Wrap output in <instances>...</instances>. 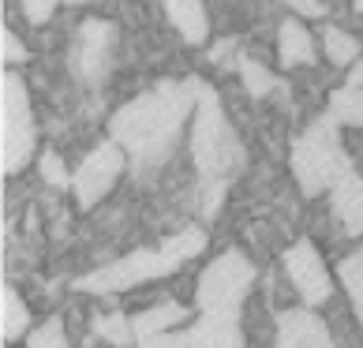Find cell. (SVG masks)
Instances as JSON below:
<instances>
[{"mask_svg":"<svg viewBox=\"0 0 363 348\" xmlns=\"http://www.w3.org/2000/svg\"><path fill=\"white\" fill-rule=\"evenodd\" d=\"M195 105H199V79H184V83L165 79L154 90L139 94L135 101H128L124 109H116L109 120V131L124 146L131 165L154 169L177 146Z\"/></svg>","mask_w":363,"mask_h":348,"instance_id":"cell-1","label":"cell"},{"mask_svg":"<svg viewBox=\"0 0 363 348\" xmlns=\"http://www.w3.org/2000/svg\"><path fill=\"white\" fill-rule=\"evenodd\" d=\"M191 162L199 172L203 213L213 218L228 191V184L244 169V146H240L233 124L225 120L218 90L203 83V79H199V105H195V120H191Z\"/></svg>","mask_w":363,"mask_h":348,"instance_id":"cell-2","label":"cell"},{"mask_svg":"<svg viewBox=\"0 0 363 348\" xmlns=\"http://www.w3.org/2000/svg\"><path fill=\"white\" fill-rule=\"evenodd\" d=\"M206 251V232L203 229H184L177 236H169L157 251H131V255L116 259L101 270H94L86 277L75 281L79 292H94V296H109V292H128V288H139L154 277H165L172 274L180 262L195 259Z\"/></svg>","mask_w":363,"mask_h":348,"instance_id":"cell-3","label":"cell"},{"mask_svg":"<svg viewBox=\"0 0 363 348\" xmlns=\"http://www.w3.org/2000/svg\"><path fill=\"white\" fill-rule=\"evenodd\" d=\"M345 172H352V165H348V157L341 150L337 124L330 116H322L292 142V176L307 198H318L333 191V184Z\"/></svg>","mask_w":363,"mask_h":348,"instance_id":"cell-4","label":"cell"},{"mask_svg":"<svg viewBox=\"0 0 363 348\" xmlns=\"http://www.w3.org/2000/svg\"><path fill=\"white\" fill-rule=\"evenodd\" d=\"M34 146L38 128L30 113V94H26L23 79L8 68L0 79V165H4V176H16L30 165Z\"/></svg>","mask_w":363,"mask_h":348,"instance_id":"cell-5","label":"cell"},{"mask_svg":"<svg viewBox=\"0 0 363 348\" xmlns=\"http://www.w3.org/2000/svg\"><path fill=\"white\" fill-rule=\"evenodd\" d=\"M255 285V266L240 255V251H225L218 255L195 288V303L199 311H218V307H244L247 288Z\"/></svg>","mask_w":363,"mask_h":348,"instance_id":"cell-6","label":"cell"},{"mask_svg":"<svg viewBox=\"0 0 363 348\" xmlns=\"http://www.w3.org/2000/svg\"><path fill=\"white\" fill-rule=\"evenodd\" d=\"M124 165H128V154H124V146H120L116 139L94 146V150L83 157V165L75 169V176H72V187H75L79 206H83V210L98 206L101 198L116 187Z\"/></svg>","mask_w":363,"mask_h":348,"instance_id":"cell-7","label":"cell"},{"mask_svg":"<svg viewBox=\"0 0 363 348\" xmlns=\"http://www.w3.org/2000/svg\"><path fill=\"white\" fill-rule=\"evenodd\" d=\"M113 49H116V23L86 19L75 30V42H72V72L86 86H98L113 64Z\"/></svg>","mask_w":363,"mask_h":348,"instance_id":"cell-8","label":"cell"},{"mask_svg":"<svg viewBox=\"0 0 363 348\" xmlns=\"http://www.w3.org/2000/svg\"><path fill=\"white\" fill-rule=\"evenodd\" d=\"M285 270H289L292 288L300 292V300L307 307H318V303L330 300L333 281H330V270H326V262H322V255L315 251L311 240H296L285 251Z\"/></svg>","mask_w":363,"mask_h":348,"instance_id":"cell-9","label":"cell"},{"mask_svg":"<svg viewBox=\"0 0 363 348\" xmlns=\"http://www.w3.org/2000/svg\"><path fill=\"white\" fill-rule=\"evenodd\" d=\"M191 344L195 348H244V333H240V307H218V311L199 315Z\"/></svg>","mask_w":363,"mask_h":348,"instance_id":"cell-10","label":"cell"},{"mask_svg":"<svg viewBox=\"0 0 363 348\" xmlns=\"http://www.w3.org/2000/svg\"><path fill=\"white\" fill-rule=\"evenodd\" d=\"M274 348H333V341L330 330L303 307V311H285L277 318Z\"/></svg>","mask_w":363,"mask_h":348,"instance_id":"cell-11","label":"cell"},{"mask_svg":"<svg viewBox=\"0 0 363 348\" xmlns=\"http://www.w3.org/2000/svg\"><path fill=\"white\" fill-rule=\"evenodd\" d=\"M326 116L333 124H345V128H363V64L356 60L352 72H348L345 86H337L330 94V109Z\"/></svg>","mask_w":363,"mask_h":348,"instance_id":"cell-12","label":"cell"},{"mask_svg":"<svg viewBox=\"0 0 363 348\" xmlns=\"http://www.w3.org/2000/svg\"><path fill=\"white\" fill-rule=\"evenodd\" d=\"M333 218L348 236H363V180L356 172H345L333 184Z\"/></svg>","mask_w":363,"mask_h":348,"instance_id":"cell-13","label":"cell"},{"mask_svg":"<svg viewBox=\"0 0 363 348\" xmlns=\"http://www.w3.org/2000/svg\"><path fill=\"white\" fill-rule=\"evenodd\" d=\"M165 16L180 30L187 45H206L210 42V16L203 0H165Z\"/></svg>","mask_w":363,"mask_h":348,"instance_id":"cell-14","label":"cell"},{"mask_svg":"<svg viewBox=\"0 0 363 348\" xmlns=\"http://www.w3.org/2000/svg\"><path fill=\"white\" fill-rule=\"evenodd\" d=\"M277 57L281 68H303V64L315 60V42L300 19H285L277 26Z\"/></svg>","mask_w":363,"mask_h":348,"instance_id":"cell-15","label":"cell"},{"mask_svg":"<svg viewBox=\"0 0 363 348\" xmlns=\"http://www.w3.org/2000/svg\"><path fill=\"white\" fill-rule=\"evenodd\" d=\"M187 318V311L180 303H154V307H146V311H139L135 318H131V330H135V341H146V337H157V333H169L172 326H180Z\"/></svg>","mask_w":363,"mask_h":348,"instance_id":"cell-16","label":"cell"},{"mask_svg":"<svg viewBox=\"0 0 363 348\" xmlns=\"http://www.w3.org/2000/svg\"><path fill=\"white\" fill-rule=\"evenodd\" d=\"M26 330H30V311H26V303L16 288L4 285V292H0V337L11 344V341H19Z\"/></svg>","mask_w":363,"mask_h":348,"instance_id":"cell-17","label":"cell"},{"mask_svg":"<svg viewBox=\"0 0 363 348\" xmlns=\"http://www.w3.org/2000/svg\"><path fill=\"white\" fill-rule=\"evenodd\" d=\"M322 42H326V57L337 64V68H352V64L359 60V42L348 30H341V26H326V34H322Z\"/></svg>","mask_w":363,"mask_h":348,"instance_id":"cell-18","label":"cell"},{"mask_svg":"<svg viewBox=\"0 0 363 348\" xmlns=\"http://www.w3.org/2000/svg\"><path fill=\"white\" fill-rule=\"evenodd\" d=\"M341 285H345L348 300H352V311H356L359 326H363V247L352 251V255L341 262Z\"/></svg>","mask_w":363,"mask_h":348,"instance_id":"cell-19","label":"cell"},{"mask_svg":"<svg viewBox=\"0 0 363 348\" xmlns=\"http://www.w3.org/2000/svg\"><path fill=\"white\" fill-rule=\"evenodd\" d=\"M236 72H240V79H244V86H247L251 98H266V94L277 86V79L266 72L259 60H251V57H240L236 60Z\"/></svg>","mask_w":363,"mask_h":348,"instance_id":"cell-20","label":"cell"},{"mask_svg":"<svg viewBox=\"0 0 363 348\" xmlns=\"http://www.w3.org/2000/svg\"><path fill=\"white\" fill-rule=\"evenodd\" d=\"M94 333H98L101 341H109V344H116V348H128L131 341H135V330H131V318L128 315H105V318H98L94 322Z\"/></svg>","mask_w":363,"mask_h":348,"instance_id":"cell-21","label":"cell"},{"mask_svg":"<svg viewBox=\"0 0 363 348\" xmlns=\"http://www.w3.org/2000/svg\"><path fill=\"white\" fill-rule=\"evenodd\" d=\"M26 348H68V333H64V318L60 315H49L42 326L30 333Z\"/></svg>","mask_w":363,"mask_h":348,"instance_id":"cell-22","label":"cell"},{"mask_svg":"<svg viewBox=\"0 0 363 348\" xmlns=\"http://www.w3.org/2000/svg\"><path fill=\"white\" fill-rule=\"evenodd\" d=\"M0 57H4L8 68H16V64L30 60V52H26V45L16 38V30H0Z\"/></svg>","mask_w":363,"mask_h":348,"instance_id":"cell-23","label":"cell"},{"mask_svg":"<svg viewBox=\"0 0 363 348\" xmlns=\"http://www.w3.org/2000/svg\"><path fill=\"white\" fill-rule=\"evenodd\" d=\"M42 176L52 184V187H68L72 184V176H68V169H64V162L52 150H45L42 154Z\"/></svg>","mask_w":363,"mask_h":348,"instance_id":"cell-24","label":"cell"},{"mask_svg":"<svg viewBox=\"0 0 363 348\" xmlns=\"http://www.w3.org/2000/svg\"><path fill=\"white\" fill-rule=\"evenodd\" d=\"M57 4H60V0H23V16L30 19L34 26H42V23H49V19H52Z\"/></svg>","mask_w":363,"mask_h":348,"instance_id":"cell-25","label":"cell"},{"mask_svg":"<svg viewBox=\"0 0 363 348\" xmlns=\"http://www.w3.org/2000/svg\"><path fill=\"white\" fill-rule=\"evenodd\" d=\"M135 348H195L191 333H157V337H146Z\"/></svg>","mask_w":363,"mask_h":348,"instance_id":"cell-26","label":"cell"},{"mask_svg":"<svg viewBox=\"0 0 363 348\" xmlns=\"http://www.w3.org/2000/svg\"><path fill=\"white\" fill-rule=\"evenodd\" d=\"M285 4L292 11H300V16H315V19L326 16V4H322V0H285Z\"/></svg>","mask_w":363,"mask_h":348,"instance_id":"cell-27","label":"cell"},{"mask_svg":"<svg viewBox=\"0 0 363 348\" xmlns=\"http://www.w3.org/2000/svg\"><path fill=\"white\" fill-rule=\"evenodd\" d=\"M60 4H94V0H60Z\"/></svg>","mask_w":363,"mask_h":348,"instance_id":"cell-28","label":"cell"},{"mask_svg":"<svg viewBox=\"0 0 363 348\" xmlns=\"http://www.w3.org/2000/svg\"><path fill=\"white\" fill-rule=\"evenodd\" d=\"M356 11H359V16H363V0H356Z\"/></svg>","mask_w":363,"mask_h":348,"instance_id":"cell-29","label":"cell"}]
</instances>
